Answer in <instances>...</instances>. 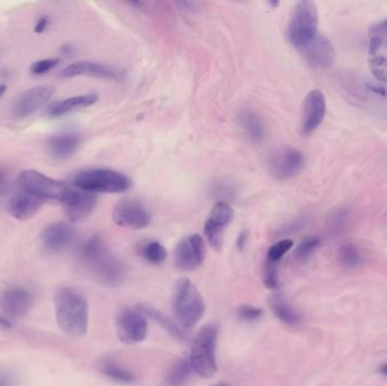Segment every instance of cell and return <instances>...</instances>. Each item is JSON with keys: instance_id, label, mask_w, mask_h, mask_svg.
Returning <instances> with one entry per match:
<instances>
[{"instance_id": "obj_40", "label": "cell", "mask_w": 387, "mask_h": 386, "mask_svg": "<svg viewBox=\"0 0 387 386\" xmlns=\"http://www.w3.org/2000/svg\"><path fill=\"white\" fill-rule=\"evenodd\" d=\"M0 386H10V378H7L3 375H0Z\"/></svg>"}, {"instance_id": "obj_25", "label": "cell", "mask_w": 387, "mask_h": 386, "mask_svg": "<svg viewBox=\"0 0 387 386\" xmlns=\"http://www.w3.org/2000/svg\"><path fill=\"white\" fill-rule=\"evenodd\" d=\"M242 128L245 129L246 134L250 141L254 143H261L265 139L264 122H261L259 117L255 113H246L242 117Z\"/></svg>"}, {"instance_id": "obj_9", "label": "cell", "mask_w": 387, "mask_h": 386, "mask_svg": "<svg viewBox=\"0 0 387 386\" xmlns=\"http://www.w3.org/2000/svg\"><path fill=\"white\" fill-rule=\"evenodd\" d=\"M305 166L303 152L294 148H281L270 155L268 161L270 174L279 181H287L297 176Z\"/></svg>"}, {"instance_id": "obj_15", "label": "cell", "mask_w": 387, "mask_h": 386, "mask_svg": "<svg viewBox=\"0 0 387 386\" xmlns=\"http://www.w3.org/2000/svg\"><path fill=\"white\" fill-rule=\"evenodd\" d=\"M325 95L320 90L310 91L303 101V122H301V132L303 135H309L315 132L325 118Z\"/></svg>"}, {"instance_id": "obj_20", "label": "cell", "mask_w": 387, "mask_h": 386, "mask_svg": "<svg viewBox=\"0 0 387 386\" xmlns=\"http://www.w3.org/2000/svg\"><path fill=\"white\" fill-rule=\"evenodd\" d=\"M81 145V135L76 132H64L47 141L50 155L58 160H66L76 153Z\"/></svg>"}, {"instance_id": "obj_24", "label": "cell", "mask_w": 387, "mask_h": 386, "mask_svg": "<svg viewBox=\"0 0 387 386\" xmlns=\"http://www.w3.org/2000/svg\"><path fill=\"white\" fill-rule=\"evenodd\" d=\"M100 370L106 376L119 383L130 384L135 382L134 374L111 359H106L100 364Z\"/></svg>"}, {"instance_id": "obj_42", "label": "cell", "mask_w": 387, "mask_h": 386, "mask_svg": "<svg viewBox=\"0 0 387 386\" xmlns=\"http://www.w3.org/2000/svg\"><path fill=\"white\" fill-rule=\"evenodd\" d=\"M7 87L5 84H0V98L3 97L5 92H6Z\"/></svg>"}, {"instance_id": "obj_11", "label": "cell", "mask_w": 387, "mask_h": 386, "mask_svg": "<svg viewBox=\"0 0 387 386\" xmlns=\"http://www.w3.org/2000/svg\"><path fill=\"white\" fill-rule=\"evenodd\" d=\"M113 220L123 228L141 230L151 225L152 216L139 201L123 200L113 207Z\"/></svg>"}, {"instance_id": "obj_16", "label": "cell", "mask_w": 387, "mask_h": 386, "mask_svg": "<svg viewBox=\"0 0 387 386\" xmlns=\"http://www.w3.org/2000/svg\"><path fill=\"white\" fill-rule=\"evenodd\" d=\"M54 92H55L54 89L47 85L34 87L25 91L15 103L14 106L15 116L19 118L31 116L50 100Z\"/></svg>"}, {"instance_id": "obj_10", "label": "cell", "mask_w": 387, "mask_h": 386, "mask_svg": "<svg viewBox=\"0 0 387 386\" xmlns=\"http://www.w3.org/2000/svg\"><path fill=\"white\" fill-rule=\"evenodd\" d=\"M207 247L202 236L189 235L178 242L174 251V265L178 270L189 272L203 264Z\"/></svg>"}, {"instance_id": "obj_28", "label": "cell", "mask_w": 387, "mask_h": 386, "mask_svg": "<svg viewBox=\"0 0 387 386\" xmlns=\"http://www.w3.org/2000/svg\"><path fill=\"white\" fill-rule=\"evenodd\" d=\"M272 309L281 322L287 326H297L301 322L299 314L283 300L275 299L272 304Z\"/></svg>"}, {"instance_id": "obj_44", "label": "cell", "mask_w": 387, "mask_h": 386, "mask_svg": "<svg viewBox=\"0 0 387 386\" xmlns=\"http://www.w3.org/2000/svg\"><path fill=\"white\" fill-rule=\"evenodd\" d=\"M214 386H230L229 384L226 383V382H220V383L215 384Z\"/></svg>"}, {"instance_id": "obj_17", "label": "cell", "mask_w": 387, "mask_h": 386, "mask_svg": "<svg viewBox=\"0 0 387 386\" xmlns=\"http://www.w3.org/2000/svg\"><path fill=\"white\" fill-rule=\"evenodd\" d=\"M64 78L89 76V78H104V80H118L120 73L107 65L94 63V61H75L62 69Z\"/></svg>"}, {"instance_id": "obj_3", "label": "cell", "mask_w": 387, "mask_h": 386, "mask_svg": "<svg viewBox=\"0 0 387 386\" xmlns=\"http://www.w3.org/2000/svg\"><path fill=\"white\" fill-rule=\"evenodd\" d=\"M172 308L179 326L186 330L193 328L203 317V297L189 279H180L174 284Z\"/></svg>"}, {"instance_id": "obj_2", "label": "cell", "mask_w": 387, "mask_h": 386, "mask_svg": "<svg viewBox=\"0 0 387 386\" xmlns=\"http://www.w3.org/2000/svg\"><path fill=\"white\" fill-rule=\"evenodd\" d=\"M56 319L60 331L73 338H81L89 328L86 297L75 286H62L55 295Z\"/></svg>"}, {"instance_id": "obj_30", "label": "cell", "mask_w": 387, "mask_h": 386, "mask_svg": "<svg viewBox=\"0 0 387 386\" xmlns=\"http://www.w3.org/2000/svg\"><path fill=\"white\" fill-rule=\"evenodd\" d=\"M339 261L343 266L348 269L357 266L362 261L358 248L352 244L343 245L339 249Z\"/></svg>"}, {"instance_id": "obj_27", "label": "cell", "mask_w": 387, "mask_h": 386, "mask_svg": "<svg viewBox=\"0 0 387 386\" xmlns=\"http://www.w3.org/2000/svg\"><path fill=\"white\" fill-rule=\"evenodd\" d=\"M383 47L387 48V19L369 30V56L377 55Z\"/></svg>"}, {"instance_id": "obj_36", "label": "cell", "mask_w": 387, "mask_h": 386, "mask_svg": "<svg viewBox=\"0 0 387 386\" xmlns=\"http://www.w3.org/2000/svg\"><path fill=\"white\" fill-rule=\"evenodd\" d=\"M263 315V309L252 305H242L238 308L239 319L244 322H255Z\"/></svg>"}, {"instance_id": "obj_13", "label": "cell", "mask_w": 387, "mask_h": 386, "mask_svg": "<svg viewBox=\"0 0 387 386\" xmlns=\"http://www.w3.org/2000/svg\"><path fill=\"white\" fill-rule=\"evenodd\" d=\"M97 196L80 190H73L62 201L64 214L71 223H82L93 213L97 206Z\"/></svg>"}, {"instance_id": "obj_12", "label": "cell", "mask_w": 387, "mask_h": 386, "mask_svg": "<svg viewBox=\"0 0 387 386\" xmlns=\"http://www.w3.org/2000/svg\"><path fill=\"white\" fill-rule=\"evenodd\" d=\"M233 216L235 212L233 207L222 201L218 202L211 209L204 225V234L211 246L216 251L222 247L223 234L233 221Z\"/></svg>"}, {"instance_id": "obj_18", "label": "cell", "mask_w": 387, "mask_h": 386, "mask_svg": "<svg viewBox=\"0 0 387 386\" xmlns=\"http://www.w3.org/2000/svg\"><path fill=\"white\" fill-rule=\"evenodd\" d=\"M32 305V295L23 288L8 289L0 298V307L3 312L13 319H20L26 315Z\"/></svg>"}, {"instance_id": "obj_7", "label": "cell", "mask_w": 387, "mask_h": 386, "mask_svg": "<svg viewBox=\"0 0 387 386\" xmlns=\"http://www.w3.org/2000/svg\"><path fill=\"white\" fill-rule=\"evenodd\" d=\"M17 181L25 193L41 200H56L60 203L71 190L67 183L52 179L36 170L22 171Z\"/></svg>"}, {"instance_id": "obj_26", "label": "cell", "mask_w": 387, "mask_h": 386, "mask_svg": "<svg viewBox=\"0 0 387 386\" xmlns=\"http://www.w3.org/2000/svg\"><path fill=\"white\" fill-rule=\"evenodd\" d=\"M193 368L189 359H180L178 361L172 370H169L167 375V384L168 386H184L187 383L188 378L191 377Z\"/></svg>"}, {"instance_id": "obj_21", "label": "cell", "mask_w": 387, "mask_h": 386, "mask_svg": "<svg viewBox=\"0 0 387 386\" xmlns=\"http://www.w3.org/2000/svg\"><path fill=\"white\" fill-rule=\"evenodd\" d=\"M43 200L39 197L33 196L31 194L23 193L16 194L10 198L7 205L8 212L10 216L21 221L31 219L39 212L43 206Z\"/></svg>"}, {"instance_id": "obj_22", "label": "cell", "mask_w": 387, "mask_h": 386, "mask_svg": "<svg viewBox=\"0 0 387 386\" xmlns=\"http://www.w3.org/2000/svg\"><path fill=\"white\" fill-rule=\"evenodd\" d=\"M97 95L93 93L67 98V99H64V100L54 103V104L49 108V116L55 117V118L64 116V115H67V113H73L75 110L83 109V108L93 106L94 103L97 102Z\"/></svg>"}, {"instance_id": "obj_1", "label": "cell", "mask_w": 387, "mask_h": 386, "mask_svg": "<svg viewBox=\"0 0 387 386\" xmlns=\"http://www.w3.org/2000/svg\"><path fill=\"white\" fill-rule=\"evenodd\" d=\"M80 258L99 284L115 286L123 282L126 273L125 266L108 251L99 236L91 237L83 244L80 251Z\"/></svg>"}, {"instance_id": "obj_32", "label": "cell", "mask_w": 387, "mask_h": 386, "mask_svg": "<svg viewBox=\"0 0 387 386\" xmlns=\"http://www.w3.org/2000/svg\"><path fill=\"white\" fill-rule=\"evenodd\" d=\"M318 246H320V239L316 238V237L305 239L296 248L294 253V258L298 262H306L313 255L314 251H316Z\"/></svg>"}, {"instance_id": "obj_41", "label": "cell", "mask_w": 387, "mask_h": 386, "mask_svg": "<svg viewBox=\"0 0 387 386\" xmlns=\"http://www.w3.org/2000/svg\"><path fill=\"white\" fill-rule=\"evenodd\" d=\"M0 326H3L5 328H10V323L0 316Z\"/></svg>"}, {"instance_id": "obj_33", "label": "cell", "mask_w": 387, "mask_h": 386, "mask_svg": "<svg viewBox=\"0 0 387 386\" xmlns=\"http://www.w3.org/2000/svg\"><path fill=\"white\" fill-rule=\"evenodd\" d=\"M294 247V242L291 239H282L280 242H275L270 247L268 251V261L272 263H279L281 258Z\"/></svg>"}, {"instance_id": "obj_37", "label": "cell", "mask_w": 387, "mask_h": 386, "mask_svg": "<svg viewBox=\"0 0 387 386\" xmlns=\"http://www.w3.org/2000/svg\"><path fill=\"white\" fill-rule=\"evenodd\" d=\"M214 192L218 194V196L220 197H228V198H231L233 197V193H235V190H233L231 185L229 183H218L215 187H214Z\"/></svg>"}, {"instance_id": "obj_4", "label": "cell", "mask_w": 387, "mask_h": 386, "mask_svg": "<svg viewBox=\"0 0 387 386\" xmlns=\"http://www.w3.org/2000/svg\"><path fill=\"white\" fill-rule=\"evenodd\" d=\"M318 13L313 1L296 3L288 25V39L294 48L303 52L318 36Z\"/></svg>"}, {"instance_id": "obj_39", "label": "cell", "mask_w": 387, "mask_h": 386, "mask_svg": "<svg viewBox=\"0 0 387 386\" xmlns=\"http://www.w3.org/2000/svg\"><path fill=\"white\" fill-rule=\"evenodd\" d=\"M247 240H248V235H247V232L242 231V234L238 236V238H237V247H238V249L242 251V249L246 247Z\"/></svg>"}, {"instance_id": "obj_29", "label": "cell", "mask_w": 387, "mask_h": 386, "mask_svg": "<svg viewBox=\"0 0 387 386\" xmlns=\"http://www.w3.org/2000/svg\"><path fill=\"white\" fill-rule=\"evenodd\" d=\"M143 258L151 264H162L167 258L165 248L158 242H150L144 245L141 251Z\"/></svg>"}, {"instance_id": "obj_38", "label": "cell", "mask_w": 387, "mask_h": 386, "mask_svg": "<svg viewBox=\"0 0 387 386\" xmlns=\"http://www.w3.org/2000/svg\"><path fill=\"white\" fill-rule=\"evenodd\" d=\"M49 25L48 17L43 16L40 17L38 22H36V26H34V32L38 33V34H41V33L45 32L47 27Z\"/></svg>"}, {"instance_id": "obj_19", "label": "cell", "mask_w": 387, "mask_h": 386, "mask_svg": "<svg viewBox=\"0 0 387 386\" xmlns=\"http://www.w3.org/2000/svg\"><path fill=\"white\" fill-rule=\"evenodd\" d=\"M301 54L310 66L316 68L329 67L336 58V50L332 42L320 34Z\"/></svg>"}, {"instance_id": "obj_31", "label": "cell", "mask_w": 387, "mask_h": 386, "mask_svg": "<svg viewBox=\"0 0 387 386\" xmlns=\"http://www.w3.org/2000/svg\"><path fill=\"white\" fill-rule=\"evenodd\" d=\"M371 74L378 82H387V58L383 56H369L368 59Z\"/></svg>"}, {"instance_id": "obj_43", "label": "cell", "mask_w": 387, "mask_h": 386, "mask_svg": "<svg viewBox=\"0 0 387 386\" xmlns=\"http://www.w3.org/2000/svg\"><path fill=\"white\" fill-rule=\"evenodd\" d=\"M379 372H381L383 375H385V376H387V364L383 365V366L379 368Z\"/></svg>"}, {"instance_id": "obj_8", "label": "cell", "mask_w": 387, "mask_h": 386, "mask_svg": "<svg viewBox=\"0 0 387 386\" xmlns=\"http://www.w3.org/2000/svg\"><path fill=\"white\" fill-rule=\"evenodd\" d=\"M116 333L120 342L135 345L145 340L148 335V319L139 307H125L116 319Z\"/></svg>"}, {"instance_id": "obj_5", "label": "cell", "mask_w": 387, "mask_h": 386, "mask_svg": "<svg viewBox=\"0 0 387 386\" xmlns=\"http://www.w3.org/2000/svg\"><path fill=\"white\" fill-rule=\"evenodd\" d=\"M219 328L214 323L207 324L197 333L191 345L189 361L193 372L203 377L211 378L218 370L216 364V345Z\"/></svg>"}, {"instance_id": "obj_23", "label": "cell", "mask_w": 387, "mask_h": 386, "mask_svg": "<svg viewBox=\"0 0 387 386\" xmlns=\"http://www.w3.org/2000/svg\"><path fill=\"white\" fill-rule=\"evenodd\" d=\"M137 307H139V310H141L146 317H150V319H153V321H155L158 324H160L162 328H165V331L168 332L169 334L172 335V338L180 340V341L187 340L188 335L183 331V328L176 326L168 317H165L162 313L159 312V310L153 308V307H150V306L141 305L137 306Z\"/></svg>"}, {"instance_id": "obj_34", "label": "cell", "mask_w": 387, "mask_h": 386, "mask_svg": "<svg viewBox=\"0 0 387 386\" xmlns=\"http://www.w3.org/2000/svg\"><path fill=\"white\" fill-rule=\"evenodd\" d=\"M264 284L268 286V289H278V263H272V262L268 261V263L265 265Z\"/></svg>"}, {"instance_id": "obj_35", "label": "cell", "mask_w": 387, "mask_h": 386, "mask_svg": "<svg viewBox=\"0 0 387 386\" xmlns=\"http://www.w3.org/2000/svg\"><path fill=\"white\" fill-rule=\"evenodd\" d=\"M59 64L58 58H48V59H41V60L34 61L31 67H30V71L32 73L33 75H45L48 73V71H51L54 68Z\"/></svg>"}, {"instance_id": "obj_14", "label": "cell", "mask_w": 387, "mask_h": 386, "mask_svg": "<svg viewBox=\"0 0 387 386\" xmlns=\"http://www.w3.org/2000/svg\"><path fill=\"white\" fill-rule=\"evenodd\" d=\"M76 238L74 228L68 223H54L47 225L41 234V242L45 251L59 254L71 247Z\"/></svg>"}, {"instance_id": "obj_6", "label": "cell", "mask_w": 387, "mask_h": 386, "mask_svg": "<svg viewBox=\"0 0 387 386\" xmlns=\"http://www.w3.org/2000/svg\"><path fill=\"white\" fill-rule=\"evenodd\" d=\"M73 185L87 193L120 194L132 187L130 178L111 169H90L75 176Z\"/></svg>"}]
</instances>
